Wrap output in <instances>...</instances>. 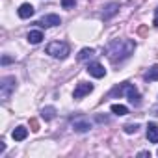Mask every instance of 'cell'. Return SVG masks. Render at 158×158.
<instances>
[{
    "instance_id": "obj_1",
    "label": "cell",
    "mask_w": 158,
    "mask_h": 158,
    "mask_svg": "<svg viewBox=\"0 0 158 158\" xmlns=\"http://www.w3.org/2000/svg\"><path fill=\"white\" fill-rule=\"evenodd\" d=\"M134 48H136V45L130 39H115V41H112L108 45V58L112 61L125 60L134 52Z\"/></svg>"
},
{
    "instance_id": "obj_2",
    "label": "cell",
    "mask_w": 158,
    "mask_h": 158,
    "mask_svg": "<svg viewBox=\"0 0 158 158\" xmlns=\"http://www.w3.org/2000/svg\"><path fill=\"white\" fill-rule=\"evenodd\" d=\"M45 52L50 54V56H54V58L63 60V58H67V54H69V45L63 43V41H54V43H50V45L47 47Z\"/></svg>"
},
{
    "instance_id": "obj_3",
    "label": "cell",
    "mask_w": 158,
    "mask_h": 158,
    "mask_svg": "<svg viewBox=\"0 0 158 158\" xmlns=\"http://www.w3.org/2000/svg\"><path fill=\"white\" fill-rule=\"evenodd\" d=\"M93 91V84H88V82H78L76 84V88H74V91H73V97L76 99V101H80V99H84L86 95H89Z\"/></svg>"
},
{
    "instance_id": "obj_4",
    "label": "cell",
    "mask_w": 158,
    "mask_h": 158,
    "mask_svg": "<svg viewBox=\"0 0 158 158\" xmlns=\"http://www.w3.org/2000/svg\"><path fill=\"white\" fill-rule=\"evenodd\" d=\"M15 76H4L2 78V84H0V88H2V99H8L10 93L15 89Z\"/></svg>"
},
{
    "instance_id": "obj_5",
    "label": "cell",
    "mask_w": 158,
    "mask_h": 158,
    "mask_svg": "<svg viewBox=\"0 0 158 158\" xmlns=\"http://www.w3.org/2000/svg\"><path fill=\"white\" fill-rule=\"evenodd\" d=\"M39 24L41 26H58V24H61V19H60V15H54V13H48V15H43L41 17V21H39Z\"/></svg>"
},
{
    "instance_id": "obj_6",
    "label": "cell",
    "mask_w": 158,
    "mask_h": 158,
    "mask_svg": "<svg viewBox=\"0 0 158 158\" xmlns=\"http://www.w3.org/2000/svg\"><path fill=\"white\" fill-rule=\"evenodd\" d=\"M88 73H89L91 76H95V78H102V76L106 74V69H104L99 61H95V63H89V65H88Z\"/></svg>"
},
{
    "instance_id": "obj_7",
    "label": "cell",
    "mask_w": 158,
    "mask_h": 158,
    "mask_svg": "<svg viewBox=\"0 0 158 158\" xmlns=\"http://www.w3.org/2000/svg\"><path fill=\"white\" fill-rule=\"evenodd\" d=\"M34 6L32 4H21L19 6V10H17V13H19V17L21 19H30L32 15H34Z\"/></svg>"
},
{
    "instance_id": "obj_8",
    "label": "cell",
    "mask_w": 158,
    "mask_h": 158,
    "mask_svg": "<svg viewBox=\"0 0 158 158\" xmlns=\"http://www.w3.org/2000/svg\"><path fill=\"white\" fill-rule=\"evenodd\" d=\"M147 139L151 143H158V125L156 123H149L147 125Z\"/></svg>"
},
{
    "instance_id": "obj_9",
    "label": "cell",
    "mask_w": 158,
    "mask_h": 158,
    "mask_svg": "<svg viewBox=\"0 0 158 158\" xmlns=\"http://www.w3.org/2000/svg\"><path fill=\"white\" fill-rule=\"evenodd\" d=\"M26 37H28V43H32V45H37V43H41L45 39V35H43L41 30H30Z\"/></svg>"
},
{
    "instance_id": "obj_10",
    "label": "cell",
    "mask_w": 158,
    "mask_h": 158,
    "mask_svg": "<svg viewBox=\"0 0 158 158\" xmlns=\"http://www.w3.org/2000/svg\"><path fill=\"white\" fill-rule=\"evenodd\" d=\"M73 128H74L76 132H88V130L91 128V125H89V121L76 119V121H73Z\"/></svg>"
},
{
    "instance_id": "obj_11",
    "label": "cell",
    "mask_w": 158,
    "mask_h": 158,
    "mask_svg": "<svg viewBox=\"0 0 158 158\" xmlns=\"http://www.w3.org/2000/svg\"><path fill=\"white\" fill-rule=\"evenodd\" d=\"M26 136H28V128H24V127H17L11 132V138L15 141H23V139H26Z\"/></svg>"
},
{
    "instance_id": "obj_12",
    "label": "cell",
    "mask_w": 158,
    "mask_h": 158,
    "mask_svg": "<svg viewBox=\"0 0 158 158\" xmlns=\"http://www.w3.org/2000/svg\"><path fill=\"white\" fill-rule=\"evenodd\" d=\"M54 115H56V108H54V106H47V108H43V110H41V117H43L45 121L54 119Z\"/></svg>"
},
{
    "instance_id": "obj_13",
    "label": "cell",
    "mask_w": 158,
    "mask_h": 158,
    "mask_svg": "<svg viewBox=\"0 0 158 158\" xmlns=\"http://www.w3.org/2000/svg\"><path fill=\"white\" fill-rule=\"evenodd\" d=\"M93 56H95V50L93 48H82L80 52H78V61H86V60H89Z\"/></svg>"
},
{
    "instance_id": "obj_14",
    "label": "cell",
    "mask_w": 158,
    "mask_h": 158,
    "mask_svg": "<svg viewBox=\"0 0 158 158\" xmlns=\"http://www.w3.org/2000/svg\"><path fill=\"white\" fill-rule=\"evenodd\" d=\"M112 114H115V115H127L128 114V108L125 106V104H112Z\"/></svg>"
},
{
    "instance_id": "obj_15",
    "label": "cell",
    "mask_w": 158,
    "mask_h": 158,
    "mask_svg": "<svg viewBox=\"0 0 158 158\" xmlns=\"http://www.w3.org/2000/svg\"><path fill=\"white\" fill-rule=\"evenodd\" d=\"M145 78H147V80H158V65H152L149 71H147V74H145Z\"/></svg>"
},
{
    "instance_id": "obj_16",
    "label": "cell",
    "mask_w": 158,
    "mask_h": 158,
    "mask_svg": "<svg viewBox=\"0 0 158 158\" xmlns=\"http://www.w3.org/2000/svg\"><path fill=\"white\" fill-rule=\"evenodd\" d=\"M117 10H119V4H110L108 6V11L104 13V19H110L114 13H117Z\"/></svg>"
},
{
    "instance_id": "obj_17",
    "label": "cell",
    "mask_w": 158,
    "mask_h": 158,
    "mask_svg": "<svg viewBox=\"0 0 158 158\" xmlns=\"http://www.w3.org/2000/svg\"><path fill=\"white\" fill-rule=\"evenodd\" d=\"M74 4H76V0H61L63 10H71V8H74Z\"/></svg>"
},
{
    "instance_id": "obj_18",
    "label": "cell",
    "mask_w": 158,
    "mask_h": 158,
    "mask_svg": "<svg viewBox=\"0 0 158 158\" xmlns=\"http://www.w3.org/2000/svg\"><path fill=\"white\" fill-rule=\"evenodd\" d=\"M125 132H127V134L138 132V125H136V123H134V125H125Z\"/></svg>"
},
{
    "instance_id": "obj_19",
    "label": "cell",
    "mask_w": 158,
    "mask_h": 158,
    "mask_svg": "<svg viewBox=\"0 0 158 158\" xmlns=\"http://www.w3.org/2000/svg\"><path fill=\"white\" fill-rule=\"evenodd\" d=\"M30 127H32V132H37V130H39V123H37V119H30Z\"/></svg>"
},
{
    "instance_id": "obj_20",
    "label": "cell",
    "mask_w": 158,
    "mask_h": 158,
    "mask_svg": "<svg viewBox=\"0 0 158 158\" xmlns=\"http://www.w3.org/2000/svg\"><path fill=\"white\" fill-rule=\"evenodd\" d=\"M138 34H139V35H145V34H147V26H141V28L138 30Z\"/></svg>"
},
{
    "instance_id": "obj_21",
    "label": "cell",
    "mask_w": 158,
    "mask_h": 158,
    "mask_svg": "<svg viewBox=\"0 0 158 158\" xmlns=\"http://www.w3.org/2000/svg\"><path fill=\"white\" fill-rule=\"evenodd\" d=\"M138 156H151V152H147V151H141V152H138Z\"/></svg>"
},
{
    "instance_id": "obj_22",
    "label": "cell",
    "mask_w": 158,
    "mask_h": 158,
    "mask_svg": "<svg viewBox=\"0 0 158 158\" xmlns=\"http://www.w3.org/2000/svg\"><path fill=\"white\" fill-rule=\"evenodd\" d=\"M6 151V145H4V141H0V152H4Z\"/></svg>"
},
{
    "instance_id": "obj_23",
    "label": "cell",
    "mask_w": 158,
    "mask_h": 158,
    "mask_svg": "<svg viewBox=\"0 0 158 158\" xmlns=\"http://www.w3.org/2000/svg\"><path fill=\"white\" fill-rule=\"evenodd\" d=\"M154 26L158 28V10H156V15H154Z\"/></svg>"
}]
</instances>
